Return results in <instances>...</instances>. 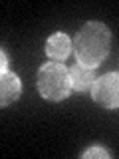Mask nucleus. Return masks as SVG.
<instances>
[{"instance_id": "nucleus-1", "label": "nucleus", "mask_w": 119, "mask_h": 159, "mask_svg": "<svg viewBox=\"0 0 119 159\" xmlns=\"http://www.w3.org/2000/svg\"><path fill=\"white\" fill-rule=\"evenodd\" d=\"M111 48V32L103 22H87L79 28L73 38V54L77 64L95 70L109 56Z\"/></svg>"}, {"instance_id": "nucleus-2", "label": "nucleus", "mask_w": 119, "mask_h": 159, "mask_svg": "<svg viewBox=\"0 0 119 159\" xmlns=\"http://www.w3.org/2000/svg\"><path fill=\"white\" fill-rule=\"evenodd\" d=\"M38 92L48 102H62L72 92V76L62 62H48L38 70Z\"/></svg>"}, {"instance_id": "nucleus-3", "label": "nucleus", "mask_w": 119, "mask_h": 159, "mask_svg": "<svg viewBox=\"0 0 119 159\" xmlns=\"http://www.w3.org/2000/svg\"><path fill=\"white\" fill-rule=\"evenodd\" d=\"M91 98L97 106L105 109L119 107V72H109L101 78H95L91 88Z\"/></svg>"}, {"instance_id": "nucleus-4", "label": "nucleus", "mask_w": 119, "mask_h": 159, "mask_svg": "<svg viewBox=\"0 0 119 159\" xmlns=\"http://www.w3.org/2000/svg\"><path fill=\"white\" fill-rule=\"evenodd\" d=\"M22 93V82L10 70H0V106L6 107L14 103Z\"/></svg>"}, {"instance_id": "nucleus-5", "label": "nucleus", "mask_w": 119, "mask_h": 159, "mask_svg": "<svg viewBox=\"0 0 119 159\" xmlns=\"http://www.w3.org/2000/svg\"><path fill=\"white\" fill-rule=\"evenodd\" d=\"M72 38L68 36L66 32H56L48 38L46 42V56L52 60V62H64L69 54H72Z\"/></svg>"}, {"instance_id": "nucleus-6", "label": "nucleus", "mask_w": 119, "mask_h": 159, "mask_svg": "<svg viewBox=\"0 0 119 159\" xmlns=\"http://www.w3.org/2000/svg\"><path fill=\"white\" fill-rule=\"evenodd\" d=\"M69 76H72V89L76 92H91L93 82H95V74L91 68H86L82 64H73L69 70Z\"/></svg>"}, {"instance_id": "nucleus-7", "label": "nucleus", "mask_w": 119, "mask_h": 159, "mask_svg": "<svg viewBox=\"0 0 119 159\" xmlns=\"http://www.w3.org/2000/svg\"><path fill=\"white\" fill-rule=\"evenodd\" d=\"M82 157H83V159H91V157L111 159V153H109V151H107L105 147H99V145H93V147H89V149H86V151L82 153Z\"/></svg>"}, {"instance_id": "nucleus-8", "label": "nucleus", "mask_w": 119, "mask_h": 159, "mask_svg": "<svg viewBox=\"0 0 119 159\" xmlns=\"http://www.w3.org/2000/svg\"><path fill=\"white\" fill-rule=\"evenodd\" d=\"M0 56H2V66H0V70H8V58H6V52H0Z\"/></svg>"}]
</instances>
